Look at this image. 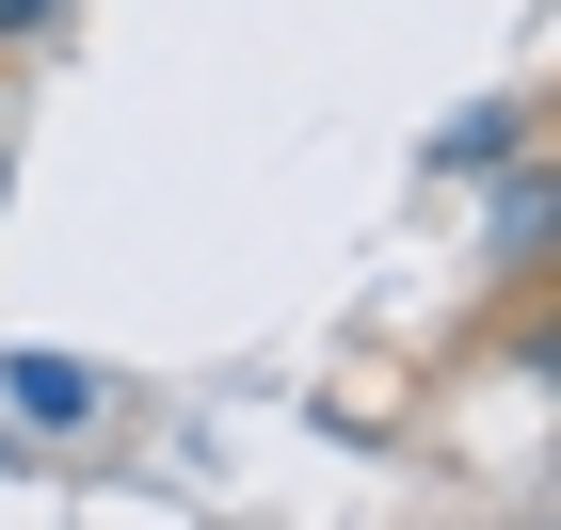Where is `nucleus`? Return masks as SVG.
<instances>
[{
	"label": "nucleus",
	"instance_id": "f03ea898",
	"mask_svg": "<svg viewBox=\"0 0 561 530\" xmlns=\"http://www.w3.org/2000/svg\"><path fill=\"white\" fill-rule=\"evenodd\" d=\"M48 16H65V0H0V48H33V33H48Z\"/></svg>",
	"mask_w": 561,
	"mask_h": 530
},
{
	"label": "nucleus",
	"instance_id": "f257e3e1",
	"mask_svg": "<svg viewBox=\"0 0 561 530\" xmlns=\"http://www.w3.org/2000/svg\"><path fill=\"white\" fill-rule=\"evenodd\" d=\"M0 386H16V418H65V435H81L96 402H113V386L81 370V353H0Z\"/></svg>",
	"mask_w": 561,
	"mask_h": 530
}]
</instances>
